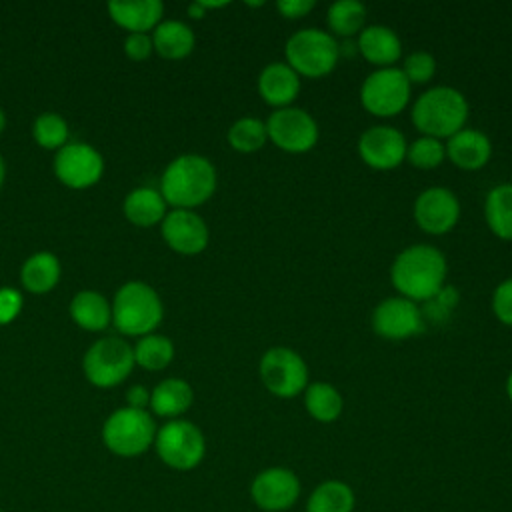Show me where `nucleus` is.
<instances>
[{
	"label": "nucleus",
	"mask_w": 512,
	"mask_h": 512,
	"mask_svg": "<svg viewBox=\"0 0 512 512\" xmlns=\"http://www.w3.org/2000/svg\"><path fill=\"white\" fill-rule=\"evenodd\" d=\"M354 504V490L346 482L324 480L312 490L306 502V512H352Z\"/></svg>",
	"instance_id": "obj_27"
},
{
	"label": "nucleus",
	"mask_w": 512,
	"mask_h": 512,
	"mask_svg": "<svg viewBox=\"0 0 512 512\" xmlns=\"http://www.w3.org/2000/svg\"><path fill=\"white\" fill-rule=\"evenodd\" d=\"M156 432V424L146 410L126 406L108 416L102 438L110 452L130 458L146 452L156 440Z\"/></svg>",
	"instance_id": "obj_6"
},
{
	"label": "nucleus",
	"mask_w": 512,
	"mask_h": 512,
	"mask_svg": "<svg viewBox=\"0 0 512 512\" xmlns=\"http://www.w3.org/2000/svg\"><path fill=\"white\" fill-rule=\"evenodd\" d=\"M250 496L264 512H284L296 504L300 496V480L294 470L272 466L254 476Z\"/></svg>",
	"instance_id": "obj_13"
},
{
	"label": "nucleus",
	"mask_w": 512,
	"mask_h": 512,
	"mask_svg": "<svg viewBox=\"0 0 512 512\" xmlns=\"http://www.w3.org/2000/svg\"><path fill=\"white\" fill-rule=\"evenodd\" d=\"M162 236L166 244L186 256L198 254L208 246V226L192 210L174 208L162 220Z\"/></svg>",
	"instance_id": "obj_17"
},
{
	"label": "nucleus",
	"mask_w": 512,
	"mask_h": 512,
	"mask_svg": "<svg viewBox=\"0 0 512 512\" xmlns=\"http://www.w3.org/2000/svg\"><path fill=\"white\" fill-rule=\"evenodd\" d=\"M414 220L426 234H446L460 220V202L450 188L430 186L414 200Z\"/></svg>",
	"instance_id": "obj_14"
},
{
	"label": "nucleus",
	"mask_w": 512,
	"mask_h": 512,
	"mask_svg": "<svg viewBox=\"0 0 512 512\" xmlns=\"http://www.w3.org/2000/svg\"><path fill=\"white\" fill-rule=\"evenodd\" d=\"M4 180V162H2V156H0V184Z\"/></svg>",
	"instance_id": "obj_44"
},
{
	"label": "nucleus",
	"mask_w": 512,
	"mask_h": 512,
	"mask_svg": "<svg viewBox=\"0 0 512 512\" xmlns=\"http://www.w3.org/2000/svg\"><path fill=\"white\" fill-rule=\"evenodd\" d=\"M266 130L268 140L290 154L312 150L320 136L316 120L298 106L276 108L266 120Z\"/></svg>",
	"instance_id": "obj_10"
},
{
	"label": "nucleus",
	"mask_w": 512,
	"mask_h": 512,
	"mask_svg": "<svg viewBox=\"0 0 512 512\" xmlns=\"http://www.w3.org/2000/svg\"><path fill=\"white\" fill-rule=\"evenodd\" d=\"M268 142V130L266 122L254 116H244L238 118L230 128H228V144L244 154L260 150Z\"/></svg>",
	"instance_id": "obj_31"
},
{
	"label": "nucleus",
	"mask_w": 512,
	"mask_h": 512,
	"mask_svg": "<svg viewBox=\"0 0 512 512\" xmlns=\"http://www.w3.org/2000/svg\"><path fill=\"white\" fill-rule=\"evenodd\" d=\"M194 400V392L190 384L182 378H168L160 382L150 394V406L154 414L174 418L184 414Z\"/></svg>",
	"instance_id": "obj_22"
},
{
	"label": "nucleus",
	"mask_w": 512,
	"mask_h": 512,
	"mask_svg": "<svg viewBox=\"0 0 512 512\" xmlns=\"http://www.w3.org/2000/svg\"><path fill=\"white\" fill-rule=\"evenodd\" d=\"M448 264L444 254L430 244H414L404 248L390 266L392 286L398 296L412 302H430L444 290Z\"/></svg>",
	"instance_id": "obj_1"
},
{
	"label": "nucleus",
	"mask_w": 512,
	"mask_h": 512,
	"mask_svg": "<svg viewBox=\"0 0 512 512\" xmlns=\"http://www.w3.org/2000/svg\"><path fill=\"white\" fill-rule=\"evenodd\" d=\"M152 38L146 36V34H130L124 42V50L126 54L132 58V60H144L150 56L152 52Z\"/></svg>",
	"instance_id": "obj_38"
},
{
	"label": "nucleus",
	"mask_w": 512,
	"mask_h": 512,
	"mask_svg": "<svg viewBox=\"0 0 512 512\" xmlns=\"http://www.w3.org/2000/svg\"><path fill=\"white\" fill-rule=\"evenodd\" d=\"M152 46L162 58L180 60L192 52L194 32L184 22L166 20L154 28Z\"/></svg>",
	"instance_id": "obj_23"
},
{
	"label": "nucleus",
	"mask_w": 512,
	"mask_h": 512,
	"mask_svg": "<svg viewBox=\"0 0 512 512\" xmlns=\"http://www.w3.org/2000/svg\"><path fill=\"white\" fill-rule=\"evenodd\" d=\"M358 52L376 68H390L402 56V42L390 26L372 24L358 34Z\"/></svg>",
	"instance_id": "obj_20"
},
{
	"label": "nucleus",
	"mask_w": 512,
	"mask_h": 512,
	"mask_svg": "<svg viewBox=\"0 0 512 512\" xmlns=\"http://www.w3.org/2000/svg\"><path fill=\"white\" fill-rule=\"evenodd\" d=\"M372 330L384 340H406L424 330L420 306L404 296L384 298L372 312Z\"/></svg>",
	"instance_id": "obj_12"
},
{
	"label": "nucleus",
	"mask_w": 512,
	"mask_h": 512,
	"mask_svg": "<svg viewBox=\"0 0 512 512\" xmlns=\"http://www.w3.org/2000/svg\"><path fill=\"white\" fill-rule=\"evenodd\" d=\"M60 278V264L54 254L38 252L32 254L22 266V284L36 294L48 292Z\"/></svg>",
	"instance_id": "obj_29"
},
{
	"label": "nucleus",
	"mask_w": 512,
	"mask_h": 512,
	"mask_svg": "<svg viewBox=\"0 0 512 512\" xmlns=\"http://www.w3.org/2000/svg\"><path fill=\"white\" fill-rule=\"evenodd\" d=\"M286 64L306 78L330 74L340 58V46L332 34L320 28H302L294 32L284 46Z\"/></svg>",
	"instance_id": "obj_4"
},
{
	"label": "nucleus",
	"mask_w": 512,
	"mask_h": 512,
	"mask_svg": "<svg viewBox=\"0 0 512 512\" xmlns=\"http://www.w3.org/2000/svg\"><path fill=\"white\" fill-rule=\"evenodd\" d=\"M216 190V168L200 154H184L174 158L162 174V198L180 208L190 210L204 204Z\"/></svg>",
	"instance_id": "obj_2"
},
{
	"label": "nucleus",
	"mask_w": 512,
	"mask_h": 512,
	"mask_svg": "<svg viewBox=\"0 0 512 512\" xmlns=\"http://www.w3.org/2000/svg\"><path fill=\"white\" fill-rule=\"evenodd\" d=\"M258 374L264 388L278 398H294L310 384L304 358L288 346L268 348L260 358Z\"/></svg>",
	"instance_id": "obj_7"
},
{
	"label": "nucleus",
	"mask_w": 512,
	"mask_h": 512,
	"mask_svg": "<svg viewBox=\"0 0 512 512\" xmlns=\"http://www.w3.org/2000/svg\"><path fill=\"white\" fill-rule=\"evenodd\" d=\"M314 0H278L276 10L286 18V20H298L306 16L314 8Z\"/></svg>",
	"instance_id": "obj_39"
},
{
	"label": "nucleus",
	"mask_w": 512,
	"mask_h": 512,
	"mask_svg": "<svg viewBox=\"0 0 512 512\" xmlns=\"http://www.w3.org/2000/svg\"><path fill=\"white\" fill-rule=\"evenodd\" d=\"M32 132H34L36 142L42 148H48V150L62 148L66 138H68V124L62 116L46 112V114H40L36 118Z\"/></svg>",
	"instance_id": "obj_34"
},
{
	"label": "nucleus",
	"mask_w": 512,
	"mask_h": 512,
	"mask_svg": "<svg viewBox=\"0 0 512 512\" xmlns=\"http://www.w3.org/2000/svg\"><path fill=\"white\" fill-rule=\"evenodd\" d=\"M70 314L74 322L86 330H102L110 324L112 310L106 298L98 292H78L70 302Z\"/></svg>",
	"instance_id": "obj_28"
},
{
	"label": "nucleus",
	"mask_w": 512,
	"mask_h": 512,
	"mask_svg": "<svg viewBox=\"0 0 512 512\" xmlns=\"http://www.w3.org/2000/svg\"><path fill=\"white\" fill-rule=\"evenodd\" d=\"M470 104L452 86H434L422 92L412 104V124L422 136L448 140L466 128Z\"/></svg>",
	"instance_id": "obj_3"
},
{
	"label": "nucleus",
	"mask_w": 512,
	"mask_h": 512,
	"mask_svg": "<svg viewBox=\"0 0 512 512\" xmlns=\"http://www.w3.org/2000/svg\"><path fill=\"white\" fill-rule=\"evenodd\" d=\"M132 366L134 350L122 338H102L84 356L86 378L100 388L120 384L132 372Z\"/></svg>",
	"instance_id": "obj_11"
},
{
	"label": "nucleus",
	"mask_w": 512,
	"mask_h": 512,
	"mask_svg": "<svg viewBox=\"0 0 512 512\" xmlns=\"http://www.w3.org/2000/svg\"><path fill=\"white\" fill-rule=\"evenodd\" d=\"M258 94L274 108L292 106L300 94V76L286 62H270L258 74Z\"/></svg>",
	"instance_id": "obj_19"
},
{
	"label": "nucleus",
	"mask_w": 512,
	"mask_h": 512,
	"mask_svg": "<svg viewBox=\"0 0 512 512\" xmlns=\"http://www.w3.org/2000/svg\"><path fill=\"white\" fill-rule=\"evenodd\" d=\"M448 160L462 170H480L492 156L490 138L476 128H462L446 140Z\"/></svg>",
	"instance_id": "obj_18"
},
{
	"label": "nucleus",
	"mask_w": 512,
	"mask_h": 512,
	"mask_svg": "<svg viewBox=\"0 0 512 512\" xmlns=\"http://www.w3.org/2000/svg\"><path fill=\"white\" fill-rule=\"evenodd\" d=\"M506 394H508V398H510V402H512V370H510V374H508V378H506Z\"/></svg>",
	"instance_id": "obj_42"
},
{
	"label": "nucleus",
	"mask_w": 512,
	"mask_h": 512,
	"mask_svg": "<svg viewBox=\"0 0 512 512\" xmlns=\"http://www.w3.org/2000/svg\"><path fill=\"white\" fill-rule=\"evenodd\" d=\"M400 70L406 76V80L410 82V86L426 84L436 74V58L426 50H416L404 58V64Z\"/></svg>",
	"instance_id": "obj_35"
},
{
	"label": "nucleus",
	"mask_w": 512,
	"mask_h": 512,
	"mask_svg": "<svg viewBox=\"0 0 512 512\" xmlns=\"http://www.w3.org/2000/svg\"><path fill=\"white\" fill-rule=\"evenodd\" d=\"M126 398H128L130 408H136V410H144L146 404H150V394H148V390H146L144 386H134V388H130L128 394H126Z\"/></svg>",
	"instance_id": "obj_40"
},
{
	"label": "nucleus",
	"mask_w": 512,
	"mask_h": 512,
	"mask_svg": "<svg viewBox=\"0 0 512 512\" xmlns=\"http://www.w3.org/2000/svg\"><path fill=\"white\" fill-rule=\"evenodd\" d=\"M410 90L412 86L400 68H376L360 86V102L366 112L390 118L408 106Z\"/></svg>",
	"instance_id": "obj_8"
},
{
	"label": "nucleus",
	"mask_w": 512,
	"mask_h": 512,
	"mask_svg": "<svg viewBox=\"0 0 512 512\" xmlns=\"http://www.w3.org/2000/svg\"><path fill=\"white\" fill-rule=\"evenodd\" d=\"M108 12L112 20L130 30L132 34H146L158 26L164 6L160 0H134V2H110Z\"/></svg>",
	"instance_id": "obj_21"
},
{
	"label": "nucleus",
	"mask_w": 512,
	"mask_h": 512,
	"mask_svg": "<svg viewBox=\"0 0 512 512\" xmlns=\"http://www.w3.org/2000/svg\"><path fill=\"white\" fill-rule=\"evenodd\" d=\"M112 320L122 334L140 336L152 332L162 320V302L156 290L144 282L124 284L116 292Z\"/></svg>",
	"instance_id": "obj_5"
},
{
	"label": "nucleus",
	"mask_w": 512,
	"mask_h": 512,
	"mask_svg": "<svg viewBox=\"0 0 512 512\" xmlns=\"http://www.w3.org/2000/svg\"><path fill=\"white\" fill-rule=\"evenodd\" d=\"M22 308L20 292L12 288H0V324H8L18 316Z\"/></svg>",
	"instance_id": "obj_37"
},
{
	"label": "nucleus",
	"mask_w": 512,
	"mask_h": 512,
	"mask_svg": "<svg viewBox=\"0 0 512 512\" xmlns=\"http://www.w3.org/2000/svg\"><path fill=\"white\" fill-rule=\"evenodd\" d=\"M304 408L318 422H334L344 410V398L328 382H310L304 390Z\"/></svg>",
	"instance_id": "obj_26"
},
{
	"label": "nucleus",
	"mask_w": 512,
	"mask_h": 512,
	"mask_svg": "<svg viewBox=\"0 0 512 512\" xmlns=\"http://www.w3.org/2000/svg\"><path fill=\"white\" fill-rule=\"evenodd\" d=\"M366 22V6L358 0H336L326 12V24L336 36L360 34Z\"/></svg>",
	"instance_id": "obj_30"
},
{
	"label": "nucleus",
	"mask_w": 512,
	"mask_h": 512,
	"mask_svg": "<svg viewBox=\"0 0 512 512\" xmlns=\"http://www.w3.org/2000/svg\"><path fill=\"white\" fill-rule=\"evenodd\" d=\"M102 156L88 144H66L58 150L54 172L70 188H88L102 176Z\"/></svg>",
	"instance_id": "obj_16"
},
{
	"label": "nucleus",
	"mask_w": 512,
	"mask_h": 512,
	"mask_svg": "<svg viewBox=\"0 0 512 512\" xmlns=\"http://www.w3.org/2000/svg\"><path fill=\"white\" fill-rule=\"evenodd\" d=\"M406 138L394 126H370L358 138L362 162L374 170H392L406 160Z\"/></svg>",
	"instance_id": "obj_15"
},
{
	"label": "nucleus",
	"mask_w": 512,
	"mask_h": 512,
	"mask_svg": "<svg viewBox=\"0 0 512 512\" xmlns=\"http://www.w3.org/2000/svg\"><path fill=\"white\" fill-rule=\"evenodd\" d=\"M174 346L166 336L148 334L144 336L134 350V362L146 370H162L172 362Z\"/></svg>",
	"instance_id": "obj_32"
},
{
	"label": "nucleus",
	"mask_w": 512,
	"mask_h": 512,
	"mask_svg": "<svg viewBox=\"0 0 512 512\" xmlns=\"http://www.w3.org/2000/svg\"><path fill=\"white\" fill-rule=\"evenodd\" d=\"M492 312L494 316L506 324L512 326V278L502 280L492 294Z\"/></svg>",
	"instance_id": "obj_36"
},
{
	"label": "nucleus",
	"mask_w": 512,
	"mask_h": 512,
	"mask_svg": "<svg viewBox=\"0 0 512 512\" xmlns=\"http://www.w3.org/2000/svg\"><path fill=\"white\" fill-rule=\"evenodd\" d=\"M4 124H6V118H4V112H2V108H0V132L4 130Z\"/></svg>",
	"instance_id": "obj_43"
},
{
	"label": "nucleus",
	"mask_w": 512,
	"mask_h": 512,
	"mask_svg": "<svg viewBox=\"0 0 512 512\" xmlns=\"http://www.w3.org/2000/svg\"><path fill=\"white\" fill-rule=\"evenodd\" d=\"M446 158V146L442 140L432 136H420L408 144L406 160L420 170H432Z\"/></svg>",
	"instance_id": "obj_33"
},
{
	"label": "nucleus",
	"mask_w": 512,
	"mask_h": 512,
	"mask_svg": "<svg viewBox=\"0 0 512 512\" xmlns=\"http://www.w3.org/2000/svg\"><path fill=\"white\" fill-rule=\"evenodd\" d=\"M124 214L136 226H154L166 216V200L154 188H136L124 200Z\"/></svg>",
	"instance_id": "obj_24"
},
{
	"label": "nucleus",
	"mask_w": 512,
	"mask_h": 512,
	"mask_svg": "<svg viewBox=\"0 0 512 512\" xmlns=\"http://www.w3.org/2000/svg\"><path fill=\"white\" fill-rule=\"evenodd\" d=\"M204 8H202V4L200 2H192L190 6H188V14L192 16V18H202L204 16Z\"/></svg>",
	"instance_id": "obj_41"
},
{
	"label": "nucleus",
	"mask_w": 512,
	"mask_h": 512,
	"mask_svg": "<svg viewBox=\"0 0 512 512\" xmlns=\"http://www.w3.org/2000/svg\"><path fill=\"white\" fill-rule=\"evenodd\" d=\"M156 452L160 460L174 470L196 468L206 452V440L200 428L188 420H170L156 432Z\"/></svg>",
	"instance_id": "obj_9"
},
{
	"label": "nucleus",
	"mask_w": 512,
	"mask_h": 512,
	"mask_svg": "<svg viewBox=\"0 0 512 512\" xmlns=\"http://www.w3.org/2000/svg\"><path fill=\"white\" fill-rule=\"evenodd\" d=\"M484 220L494 236L512 240V184H498L486 194Z\"/></svg>",
	"instance_id": "obj_25"
}]
</instances>
